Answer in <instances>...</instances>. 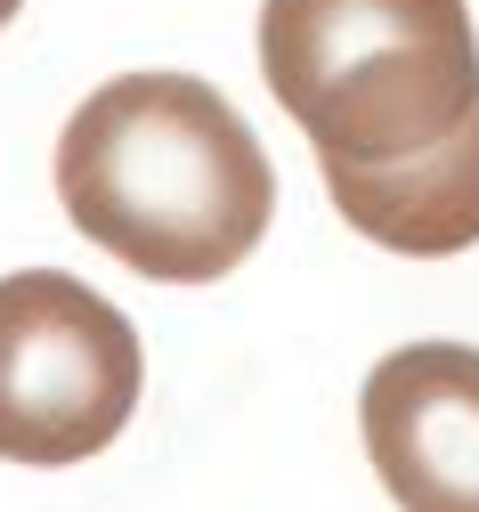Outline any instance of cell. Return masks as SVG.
Here are the masks:
<instances>
[{"label": "cell", "instance_id": "cell-4", "mask_svg": "<svg viewBox=\"0 0 479 512\" xmlns=\"http://www.w3.org/2000/svg\"><path fill=\"white\" fill-rule=\"evenodd\" d=\"M366 456L398 512H479V350L406 342L366 374Z\"/></svg>", "mask_w": 479, "mask_h": 512}, {"label": "cell", "instance_id": "cell-5", "mask_svg": "<svg viewBox=\"0 0 479 512\" xmlns=\"http://www.w3.org/2000/svg\"><path fill=\"white\" fill-rule=\"evenodd\" d=\"M325 196L366 244L406 261H447L479 244V106L447 139L398 163H325Z\"/></svg>", "mask_w": 479, "mask_h": 512}, {"label": "cell", "instance_id": "cell-2", "mask_svg": "<svg viewBox=\"0 0 479 512\" xmlns=\"http://www.w3.org/2000/svg\"><path fill=\"white\" fill-rule=\"evenodd\" d=\"M260 74L317 163H398L479 106L463 0H260Z\"/></svg>", "mask_w": 479, "mask_h": 512}, {"label": "cell", "instance_id": "cell-1", "mask_svg": "<svg viewBox=\"0 0 479 512\" xmlns=\"http://www.w3.org/2000/svg\"><path fill=\"white\" fill-rule=\"evenodd\" d=\"M57 204L122 269L155 285H220L260 252L277 171L212 82L114 74L57 131Z\"/></svg>", "mask_w": 479, "mask_h": 512}, {"label": "cell", "instance_id": "cell-6", "mask_svg": "<svg viewBox=\"0 0 479 512\" xmlns=\"http://www.w3.org/2000/svg\"><path fill=\"white\" fill-rule=\"evenodd\" d=\"M17 9H25V0H0V25H9V17H17Z\"/></svg>", "mask_w": 479, "mask_h": 512}, {"label": "cell", "instance_id": "cell-3", "mask_svg": "<svg viewBox=\"0 0 479 512\" xmlns=\"http://www.w3.org/2000/svg\"><path fill=\"white\" fill-rule=\"evenodd\" d=\"M147 358L130 317L65 269L0 277V456L90 464L139 415Z\"/></svg>", "mask_w": 479, "mask_h": 512}]
</instances>
